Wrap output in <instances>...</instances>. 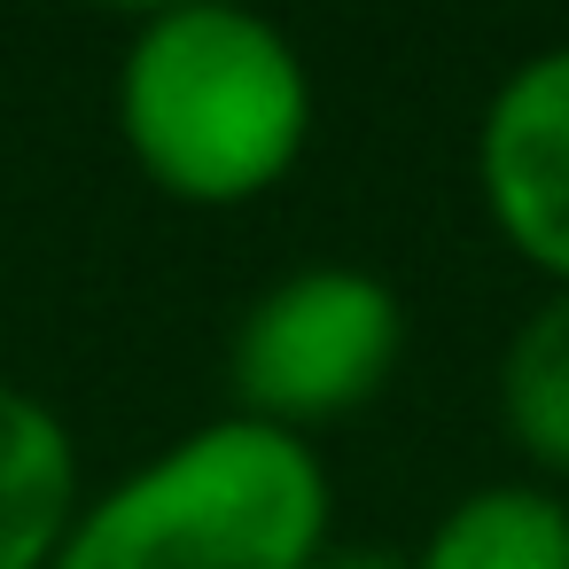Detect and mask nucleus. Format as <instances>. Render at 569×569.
Wrapping results in <instances>:
<instances>
[{
    "label": "nucleus",
    "instance_id": "nucleus-1",
    "mask_svg": "<svg viewBox=\"0 0 569 569\" xmlns=\"http://www.w3.org/2000/svg\"><path fill=\"white\" fill-rule=\"evenodd\" d=\"M118 141L141 180L188 211L273 196L312 141V71L297 40L234 0H180L118 56Z\"/></svg>",
    "mask_w": 569,
    "mask_h": 569
},
{
    "label": "nucleus",
    "instance_id": "nucleus-2",
    "mask_svg": "<svg viewBox=\"0 0 569 569\" xmlns=\"http://www.w3.org/2000/svg\"><path fill=\"white\" fill-rule=\"evenodd\" d=\"M312 437L219 413L94 491L48 569H305L336 538Z\"/></svg>",
    "mask_w": 569,
    "mask_h": 569
},
{
    "label": "nucleus",
    "instance_id": "nucleus-3",
    "mask_svg": "<svg viewBox=\"0 0 569 569\" xmlns=\"http://www.w3.org/2000/svg\"><path fill=\"white\" fill-rule=\"evenodd\" d=\"M406 359V297L367 266H297L266 281L227 343V390L242 421L312 437L390 390Z\"/></svg>",
    "mask_w": 569,
    "mask_h": 569
},
{
    "label": "nucleus",
    "instance_id": "nucleus-4",
    "mask_svg": "<svg viewBox=\"0 0 569 569\" xmlns=\"http://www.w3.org/2000/svg\"><path fill=\"white\" fill-rule=\"evenodd\" d=\"M476 196L491 234L546 289H569V40L522 56L483 94Z\"/></svg>",
    "mask_w": 569,
    "mask_h": 569
},
{
    "label": "nucleus",
    "instance_id": "nucleus-5",
    "mask_svg": "<svg viewBox=\"0 0 569 569\" xmlns=\"http://www.w3.org/2000/svg\"><path fill=\"white\" fill-rule=\"evenodd\" d=\"M87 507L79 437L71 421L24 390L0 382V569H48Z\"/></svg>",
    "mask_w": 569,
    "mask_h": 569
},
{
    "label": "nucleus",
    "instance_id": "nucleus-6",
    "mask_svg": "<svg viewBox=\"0 0 569 569\" xmlns=\"http://www.w3.org/2000/svg\"><path fill=\"white\" fill-rule=\"evenodd\" d=\"M491 413L530 483H569V289H546L499 343Z\"/></svg>",
    "mask_w": 569,
    "mask_h": 569
},
{
    "label": "nucleus",
    "instance_id": "nucleus-7",
    "mask_svg": "<svg viewBox=\"0 0 569 569\" xmlns=\"http://www.w3.org/2000/svg\"><path fill=\"white\" fill-rule=\"evenodd\" d=\"M413 569H569V499L530 476L476 483L429 522Z\"/></svg>",
    "mask_w": 569,
    "mask_h": 569
},
{
    "label": "nucleus",
    "instance_id": "nucleus-8",
    "mask_svg": "<svg viewBox=\"0 0 569 569\" xmlns=\"http://www.w3.org/2000/svg\"><path fill=\"white\" fill-rule=\"evenodd\" d=\"M305 569H413V553H382V546H328Z\"/></svg>",
    "mask_w": 569,
    "mask_h": 569
}]
</instances>
